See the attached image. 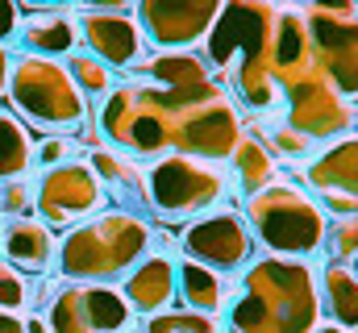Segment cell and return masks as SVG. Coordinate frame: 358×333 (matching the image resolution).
Here are the masks:
<instances>
[{"label":"cell","mask_w":358,"mask_h":333,"mask_svg":"<svg viewBox=\"0 0 358 333\" xmlns=\"http://www.w3.org/2000/svg\"><path fill=\"white\" fill-rule=\"evenodd\" d=\"M225 317V333H313L321 321V292L313 267L275 254L255 262Z\"/></svg>","instance_id":"1"},{"label":"cell","mask_w":358,"mask_h":333,"mask_svg":"<svg viewBox=\"0 0 358 333\" xmlns=\"http://www.w3.org/2000/svg\"><path fill=\"white\" fill-rule=\"evenodd\" d=\"M150 242L155 229L146 217L129 208H113L71 225L59 238L55 262L67 283H117L150 254Z\"/></svg>","instance_id":"2"},{"label":"cell","mask_w":358,"mask_h":333,"mask_svg":"<svg viewBox=\"0 0 358 333\" xmlns=\"http://www.w3.org/2000/svg\"><path fill=\"white\" fill-rule=\"evenodd\" d=\"M271 4H221L208 29V63L221 67L250 108H271L279 100L271 80ZM208 67V71H213Z\"/></svg>","instance_id":"3"},{"label":"cell","mask_w":358,"mask_h":333,"mask_svg":"<svg viewBox=\"0 0 358 333\" xmlns=\"http://www.w3.org/2000/svg\"><path fill=\"white\" fill-rule=\"evenodd\" d=\"M242 221L250 238H259L275 258H300V262L321 250L325 229H329L325 208L287 179H275L263 192H255L246 200Z\"/></svg>","instance_id":"4"},{"label":"cell","mask_w":358,"mask_h":333,"mask_svg":"<svg viewBox=\"0 0 358 333\" xmlns=\"http://www.w3.org/2000/svg\"><path fill=\"white\" fill-rule=\"evenodd\" d=\"M225 200V171L208 159L167 155L142 175V204L163 221H196Z\"/></svg>","instance_id":"5"},{"label":"cell","mask_w":358,"mask_h":333,"mask_svg":"<svg viewBox=\"0 0 358 333\" xmlns=\"http://www.w3.org/2000/svg\"><path fill=\"white\" fill-rule=\"evenodd\" d=\"M4 96L13 100V108L21 117H29L34 125H46V129H67L88 117V100L71 83L67 67L55 59L13 55V76H8Z\"/></svg>","instance_id":"6"},{"label":"cell","mask_w":358,"mask_h":333,"mask_svg":"<svg viewBox=\"0 0 358 333\" xmlns=\"http://www.w3.org/2000/svg\"><path fill=\"white\" fill-rule=\"evenodd\" d=\"M42 317L50 333H134V309L117 283H63Z\"/></svg>","instance_id":"7"},{"label":"cell","mask_w":358,"mask_h":333,"mask_svg":"<svg viewBox=\"0 0 358 333\" xmlns=\"http://www.w3.org/2000/svg\"><path fill=\"white\" fill-rule=\"evenodd\" d=\"M80 29V50L100 59L108 71H142L146 38L134 17V4H80L71 8Z\"/></svg>","instance_id":"8"},{"label":"cell","mask_w":358,"mask_h":333,"mask_svg":"<svg viewBox=\"0 0 358 333\" xmlns=\"http://www.w3.org/2000/svg\"><path fill=\"white\" fill-rule=\"evenodd\" d=\"M179 250H183V258H192L200 267L234 275L250 262L255 238H250L242 213L225 204V208H213V213H200L196 221H187V229L179 234Z\"/></svg>","instance_id":"9"},{"label":"cell","mask_w":358,"mask_h":333,"mask_svg":"<svg viewBox=\"0 0 358 333\" xmlns=\"http://www.w3.org/2000/svg\"><path fill=\"white\" fill-rule=\"evenodd\" d=\"M304 25L321 76L355 104V4L304 8Z\"/></svg>","instance_id":"10"},{"label":"cell","mask_w":358,"mask_h":333,"mask_svg":"<svg viewBox=\"0 0 358 333\" xmlns=\"http://www.w3.org/2000/svg\"><path fill=\"white\" fill-rule=\"evenodd\" d=\"M34 204L42 213V225H50V229L55 225H80L104 208V187L96 183V175L84 163H63L42 175Z\"/></svg>","instance_id":"11"},{"label":"cell","mask_w":358,"mask_h":333,"mask_svg":"<svg viewBox=\"0 0 358 333\" xmlns=\"http://www.w3.org/2000/svg\"><path fill=\"white\" fill-rule=\"evenodd\" d=\"M221 4L217 0H142L134 4V17L142 25V38L159 50H187L200 38H208Z\"/></svg>","instance_id":"12"},{"label":"cell","mask_w":358,"mask_h":333,"mask_svg":"<svg viewBox=\"0 0 358 333\" xmlns=\"http://www.w3.org/2000/svg\"><path fill=\"white\" fill-rule=\"evenodd\" d=\"M358 142L355 134H342V142H334L321 159H313V166L304 171L308 175V183H313V192H321V200H325V208L334 213V217H355L358 208Z\"/></svg>","instance_id":"13"},{"label":"cell","mask_w":358,"mask_h":333,"mask_svg":"<svg viewBox=\"0 0 358 333\" xmlns=\"http://www.w3.org/2000/svg\"><path fill=\"white\" fill-rule=\"evenodd\" d=\"M21 29H17V46L21 55H38V59H71L80 50V29L71 8H21Z\"/></svg>","instance_id":"14"},{"label":"cell","mask_w":358,"mask_h":333,"mask_svg":"<svg viewBox=\"0 0 358 333\" xmlns=\"http://www.w3.org/2000/svg\"><path fill=\"white\" fill-rule=\"evenodd\" d=\"M134 317H155L176 304V262L163 254H146L121 283Z\"/></svg>","instance_id":"15"},{"label":"cell","mask_w":358,"mask_h":333,"mask_svg":"<svg viewBox=\"0 0 358 333\" xmlns=\"http://www.w3.org/2000/svg\"><path fill=\"white\" fill-rule=\"evenodd\" d=\"M176 296L187 313H204V317H221L229 309V300H234L229 275H221L213 267H200L192 258L176 262Z\"/></svg>","instance_id":"16"},{"label":"cell","mask_w":358,"mask_h":333,"mask_svg":"<svg viewBox=\"0 0 358 333\" xmlns=\"http://www.w3.org/2000/svg\"><path fill=\"white\" fill-rule=\"evenodd\" d=\"M0 242H4V258L8 267H17L21 275L25 271H46L55 262V250H59V238L50 225L34 221V217H13L4 229H0Z\"/></svg>","instance_id":"17"},{"label":"cell","mask_w":358,"mask_h":333,"mask_svg":"<svg viewBox=\"0 0 358 333\" xmlns=\"http://www.w3.org/2000/svg\"><path fill=\"white\" fill-rule=\"evenodd\" d=\"M321 283H325V309H329V321L355 333V325H358V279H355V262H325Z\"/></svg>","instance_id":"18"},{"label":"cell","mask_w":358,"mask_h":333,"mask_svg":"<svg viewBox=\"0 0 358 333\" xmlns=\"http://www.w3.org/2000/svg\"><path fill=\"white\" fill-rule=\"evenodd\" d=\"M34 166V134L13 108H0V183L21 179Z\"/></svg>","instance_id":"19"},{"label":"cell","mask_w":358,"mask_h":333,"mask_svg":"<svg viewBox=\"0 0 358 333\" xmlns=\"http://www.w3.org/2000/svg\"><path fill=\"white\" fill-rule=\"evenodd\" d=\"M84 166L96 175V183H100V187L108 183L117 196H129V192H138V200H142V175H146V166L129 163L121 150H113V146H96Z\"/></svg>","instance_id":"20"},{"label":"cell","mask_w":358,"mask_h":333,"mask_svg":"<svg viewBox=\"0 0 358 333\" xmlns=\"http://www.w3.org/2000/svg\"><path fill=\"white\" fill-rule=\"evenodd\" d=\"M234 171H238V183H242L246 196L263 192L267 183L279 179V166H275V159L263 150L259 138H238V146H234Z\"/></svg>","instance_id":"21"},{"label":"cell","mask_w":358,"mask_h":333,"mask_svg":"<svg viewBox=\"0 0 358 333\" xmlns=\"http://www.w3.org/2000/svg\"><path fill=\"white\" fill-rule=\"evenodd\" d=\"M138 333H225L221 317H204V313H187V309H167L146 317V325Z\"/></svg>","instance_id":"22"},{"label":"cell","mask_w":358,"mask_h":333,"mask_svg":"<svg viewBox=\"0 0 358 333\" xmlns=\"http://www.w3.org/2000/svg\"><path fill=\"white\" fill-rule=\"evenodd\" d=\"M67 76H71V83L80 87L84 100H88V96H108V92H113V71H108L100 59H92L88 50H76V55L67 59Z\"/></svg>","instance_id":"23"},{"label":"cell","mask_w":358,"mask_h":333,"mask_svg":"<svg viewBox=\"0 0 358 333\" xmlns=\"http://www.w3.org/2000/svg\"><path fill=\"white\" fill-rule=\"evenodd\" d=\"M259 142H263V150H275L279 159H304V155H313V138H304L300 129H292V125H275V129H259Z\"/></svg>","instance_id":"24"},{"label":"cell","mask_w":358,"mask_h":333,"mask_svg":"<svg viewBox=\"0 0 358 333\" xmlns=\"http://www.w3.org/2000/svg\"><path fill=\"white\" fill-rule=\"evenodd\" d=\"M321 246L329 250V262H355L358 221H355V217H338V221L325 229V242H321Z\"/></svg>","instance_id":"25"},{"label":"cell","mask_w":358,"mask_h":333,"mask_svg":"<svg viewBox=\"0 0 358 333\" xmlns=\"http://www.w3.org/2000/svg\"><path fill=\"white\" fill-rule=\"evenodd\" d=\"M25 304H29V279H25L17 267L0 262V309H4V313H17V309H25Z\"/></svg>","instance_id":"26"},{"label":"cell","mask_w":358,"mask_h":333,"mask_svg":"<svg viewBox=\"0 0 358 333\" xmlns=\"http://www.w3.org/2000/svg\"><path fill=\"white\" fill-rule=\"evenodd\" d=\"M29 204H34V192H29L25 179H13V183L0 187V213H4V217H25Z\"/></svg>","instance_id":"27"},{"label":"cell","mask_w":358,"mask_h":333,"mask_svg":"<svg viewBox=\"0 0 358 333\" xmlns=\"http://www.w3.org/2000/svg\"><path fill=\"white\" fill-rule=\"evenodd\" d=\"M67 155H71V138H46V142H34V163L38 166H63L67 163Z\"/></svg>","instance_id":"28"},{"label":"cell","mask_w":358,"mask_h":333,"mask_svg":"<svg viewBox=\"0 0 358 333\" xmlns=\"http://www.w3.org/2000/svg\"><path fill=\"white\" fill-rule=\"evenodd\" d=\"M21 4H8V0H0V46H8L13 38H17V29H21Z\"/></svg>","instance_id":"29"},{"label":"cell","mask_w":358,"mask_h":333,"mask_svg":"<svg viewBox=\"0 0 358 333\" xmlns=\"http://www.w3.org/2000/svg\"><path fill=\"white\" fill-rule=\"evenodd\" d=\"M8 76H13V50L0 46V96L8 92Z\"/></svg>","instance_id":"30"},{"label":"cell","mask_w":358,"mask_h":333,"mask_svg":"<svg viewBox=\"0 0 358 333\" xmlns=\"http://www.w3.org/2000/svg\"><path fill=\"white\" fill-rule=\"evenodd\" d=\"M0 333H25V321H21L17 313H4V309H0Z\"/></svg>","instance_id":"31"},{"label":"cell","mask_w":358,"mask_h":333,"mask_svg":"<svg viewBox=\"0 0 358 333\" xmlns=\"http://www.w3.org/2000/svg\"><path fill=\"white\" fill-rule=\"evenodd\" d=\"M25 333H50L46 317H42V313H38V317H29V321H25Z\"/></svg>","instance_id":"32"},{"label":"cell","mask_w":358,"mask_h":333,"mask_svg":"<svg viewBox=\"0 0 358 333\" xmlns=\"http://www.w3.org/2000/svg\"><path fill=\"white\" fill-rule=\"evenodd\" d=\"M313 333H350V330H342V325H334V321H329V325H317Z\"/></svg>","instance_id":"33"},{"label":"cell","mask_w":358,"mask_h":333,"mask_svg":"<svg viewBox=\"0 0 358 333\" xmlns=\"http://www.w3.org/2000/svg\"><path fill=\"white\" fill-rule=\"evenodd\" d=\"M0 254H4V242H0Z\"/></svg>","instance_id":"34"},{"label":"cell","mask_w":358,"mask_h":333,"mask_svg":"<svg viewBox=\"0 0 358 333\" xmlns=\"http://www.w3.org/2000/svg\"><path fill=\"white\" fill-rule=\"evenodd\" d=\"M134 333H138V330H134Z\"/></svg>","instance_id":"35"}]
</instances>
